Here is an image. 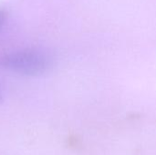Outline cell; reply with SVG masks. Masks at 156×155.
Instances as JSON below:
<instances>
[{
	"label": "cell",
	"instance_id": "1",
	"mask_svg": "<svg viewBox=\"0 0 156 155\" xmlns=\"http://www.w3.org/2000/svg\"><path fill=\"white\" fill-rule=\"evenodd\" d=\"M49 57L38 49L27 48L13 51L0 58V66L5 70L23 76H39L50 67Z\"/></svg>",
	"mask_w": 156,
	"mask_h": 155
},
{
	"label": "cell",
	"instance_id": "3",
	"mask_svg": "<svg viewBox=\"0 0 156 155\" xmlns=\"http://www.w3.org/2000/svg\"><path fill=\"white\" fill-rule=\"evenodd\" d=\"M2 100V95H1V93H0V101Z\"/></svg>",
	"mask_w": 156,
	"mask_h": 155
},
{
	"label": "cell",
	"instance_id": "2",
	"mask_svg": "<svg viewBox=\"0 0 156 155\" xmlns=\"http://www.w3.org/2000/svg\"><path fill=\"white\" fill-rule=\"evenodd\" d=\"M6 18H7V13L5 10L0 9V29L5 25V23L6 21Z\"/></svg>",
	"mask_w": 156,
	"mask_h": 155
}]
</instances>
